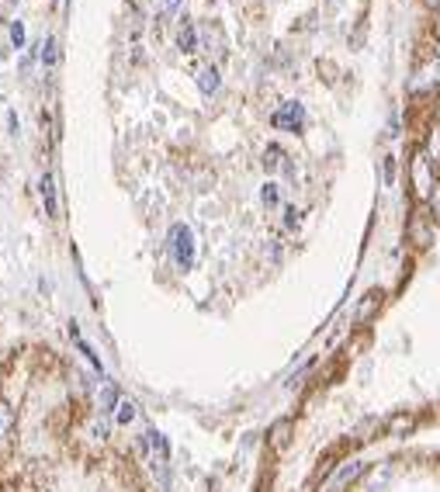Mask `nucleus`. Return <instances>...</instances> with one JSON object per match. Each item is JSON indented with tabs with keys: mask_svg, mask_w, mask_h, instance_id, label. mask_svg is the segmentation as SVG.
Instances as JSON below:
<instances>
[{
	"mask_svg": "<svg viewBox=\"0 0 440 492\" xmlns=\"http://www.w3.org/2000/svg\"><path fill=\"white\" fill-rule=\"evenodd\" d=\"M343 492H440V447H402L361 468Z\"/></svg>",
	"mask_w": 440,
	"mask_h": 492,
	"instance_id": "1",
	"label": "nucleus"
},
{
	"mask_svg": "<svg viewBox=\"0 0 440 492\" xmlns=\"http://www.w3.org/2000/svg\"><path fill=\"white\" fill-rule=\"evenodd\" d=\"M11 426H15V413H11L4 402H0V440H4V437L11 433Z\"/></svg>",
	"mask_w": 440,
	"mask_h": 492,
	"instance_id": "2",
	"label": "nucleus"
},
{
	"mask_svg": "<svg viewBox=\"0 0 440 492\" xmlns=\"http://www.w3.org/2000/svg\"><path fill=\"white\" fill-rule=\"evenodd\" d=\"M42 198H46V208L56 215V187H52V180H49V177H42Z\"/></svg>",
	"mask_w": 440,
	"mask_h": 492,
	"instance_id": "3",
	"label": "nucleus"
},
{
	"mask_svg": "<svg viewBox=\"0 0 440 492\" xmlns=\"http://www.w3.org/2000/svg\"><path fill=\"white\" fill-rule=\"evenodd\" d=\"M52 56H56V42H52V39H46V46H42V59H46V63H52Z\"/></svg>",
	"mask_w": 440,
	"mask_h": 492,
	"instance_id": "4",
	"label": "nucleus"
},
{
	"mask_svg": "<svg viewBox=\"0 0 440 492\" xmlns=\"http://www.w3.org/2000/svg\"><path fill=\"white\" fill-rule=\"evenodd\" d=\"M11 39H15V46L21 49V42H25V28H21V25H15V28H11Z\"/></svg>",
	"mask_w": 440,
	"mask_h": 492,
	"instance_id": "5",
	"label": "nucleus"
}]
</instances>
